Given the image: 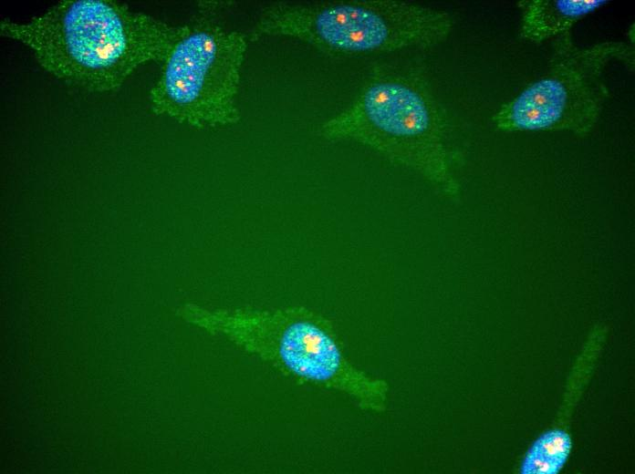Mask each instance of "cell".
I'll use <instances>...</instances> for the list:
<instances>
[{
	"mask_svg": "<svg viewBox=\"0 0 635 474\" xmlns=\"http://www.w3.org/2000/svg\"><path fill=\"white\" fill-rule=\"evenodd\" d=\"M181 26L110 0H64L0 33L27 46L58 79L92 92L117 89L140 66L164 60Z\"/></svg>",
	"mask_w": 635,
	"mask_h": 474,
	"instance_id": "1",
	"label": "cell"
},
{
	"mask_svg": "<svg viewBox=\"0 0 635 474\" xmlns=\"http://www.w3.org/2000/svg\"><path fill=\"white\" fill-rule=\"evenodd\" d=\"M180 314L297 383L344 394L365 412L380 414L387 409L388 382L355 366L332 322L311 309L210 310L188 304Z\"/></svg>",
	"mask_w": 635,
	"mask_h": 474,
	"instance_id": "2",
	"label": "cell"
},
{
	"mask_svg": "<svg viewBox=\"0 0 635 474\" xmlns=\"http://www.w3.org/2000/svg\"><path fill=\"white\" fill-rule=\"evenodd\" d=\"M329 140H352L379 152L456 197L460 184L446 146V125L423 70L413 65L372 68L353 102L320 128Z\"/></svg>",
	"mask_w": 635,
	"mask_h": 474,
	"instance_id": "3",
	"label": "cell"
},
{
	"mask_svg": "<svg viewBox=\"0 0 635 474\" xmlns=\"http://www.w3.org/2000/svg\"><path fill=\"white\" fill-rule=\"evenodd\" d=\"M453 27L450 14L398 0L276 3L263 11L252 35L294 37L331 55L367 56L430 47Z\"/></svg>",
	"mask_w": 635,
	"mask_h": 474,
	"instance_id": "4",
	"label": "cell"
},
{
	"mask_svg": "<svg viewBox=\"0 0 635 474\" xmlns=\"http://www.w3.org/2000/svg\"><path fill=\"white\" fill-rule=\"evenodd\" d=\"M245 36L200 18L181 30L150 91L152 111L193 128L239 121L236 103Z\"/></svg>",
	"mask_w": 635,
	"mask_h": 474,
	"instance_id": "5",
	"label": "cell"
},
{
	"mask_svg": "<svg viewBox=\"0 0 635 474\" xmlns=\"http://www.w3.org/2000/svg\"><path fill=\"white\" fill-rule=\"evenodd\" d=\"M612 60H619L633 70V48L615 41L579 47L570 31L560 35L547 71L502 105L493 122L505 131L588 134L609 97L602 75Z\"/></svg>",
	"mask_w": 635,
	"mask_h": 474,
	"instance_id": "6",
	"label": "cell"
},
{
	"mask_svg": "<svg viewBox=\"0 0 635 474\" xmlns=\"http://www.w3.org/2000/svg\"><path fill=\"white\" fill-rule=\"evenodd\" d=\"M608 0H522L521 36L541 43L570 31L581 18L607 5Z\"/></svg>",
	"mask_w": 635,
	"mask_h": 474,
	"instance_id": "7",
	"label": "cell"
},
{
	"mask_svg": "<svg viewBox=\"0 0 635 474\" xmlns=\"http://www.w3.org/2000/svg\"><path fill=\"white\" fill-rule=\"evenodd\" d=\"M572 448L570 436L562 429L541 435L530 447L520 468L523 474H557L564 467Z\"/></svg>",
	"mask_w": 635,
	"mask_h": 474,
	"instance_id": "8",
	"label": "cell"
}]
</instances>
